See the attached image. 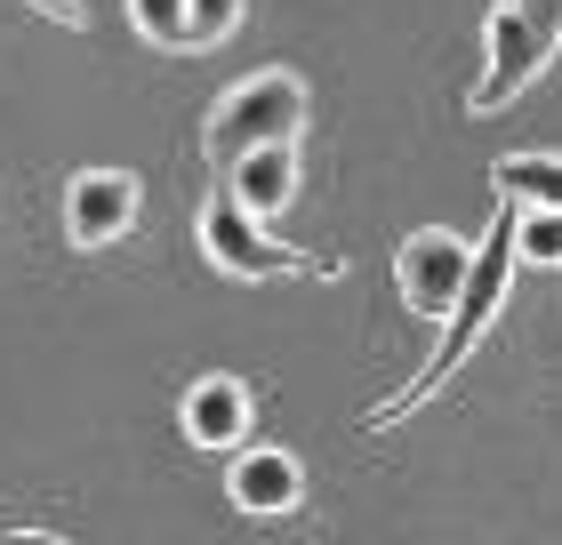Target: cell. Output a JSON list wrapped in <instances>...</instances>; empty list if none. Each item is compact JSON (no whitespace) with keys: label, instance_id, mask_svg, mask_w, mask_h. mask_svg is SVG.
Listing matches in <instances>:
<instances>
[{"label":"cell","instance_id":"cell-12","mask_svg":"<svg viewBox=\"0 0 562 545\" xmlns=\"http://www.w3.org/2000/svg\"><path fill=\"white\" fill-rule=\"evenodd\" d=\"M515 249H522V265H562V209H522Z\"/></svg>","mask_w":562,"mask_h":545},{"label":"cell","instance_id":"cell-1","mask_svg":"<svg viewBox=\"0 0 562 545\" xmlns=\"http://www.w3.org/2000/svg\"><path fill=\"white\" fill-rule=\"evenodd\" d=\"M515 225H522V209H515V201H498L491 232L474 241V281H467V297H458V314L442 321V345H434V361H426V370H418L411 385H402L394 401H378L370 418H362L370 433H386V425H402V418H411V409H426V401L442 394V385H450L458 370H467V361H474V345L491 337L498 305H506V281H515V265H522V249H515Z\"/></svg>","mask_w":562,"mask_h":545},{"label":"cell","instance_id":"cell-11","mask_svg":"<svg viewBox=\"0 0 562 545\" xmlns=\"http://www.w3.org/2000/svg\"><path fill=\"white\" fill-rule=\"evenodd\" d=\"M130 24L153 48H193V0H130Z\"/></svg>","mask_w":562,"mask_h":545},{"label":"cell","instance_id":"cell-5","mask_svg":"<svg viewBox=\"0 0 562 545\" xmlns=\"http://www.w3.org/2000/svg\"><path fill=\"white\" fill-rule=\"evenodd\" d=\"M467 281H474V241H458L450 225H418L394 257V289L418 321H450L458 297H467Z\"/></svg>","mask_w":562,"mask_h":545},{"label":"cell","instance_id":"cell-14","mask_svg":"<svg viewBox=\"0 0 562 545\" xmlns=\"http://www.w3.org/2000/svg\"><path fill=\"white\" fill-rule=\"evenodd\" d=\"M24 9H41V16H57V24H65V33H81V24H89V9H81V0H24Z\"/></svg>","mask_w":562,"mask_h":545},{"label":"cell","instance_id":"cell-3","mask_svg":"<svg viewBox=\"0 0 562 545\" xmlns=\"http://www.w3.org/2000/svg\"><path fill=\"white\" fill-rule=\"evenodd\" d=\"M562 48V0H498L482 24V81L467 89L474 113H498L539 81Z\"/></svg>","mask_w":562,"mask_h":545},{"label":"cell","instance_id":"cell-6","mask_svg":"<svg viewBox=\"0 0 562 545\" xmlns=\"http://www.w3.org/2000/svg\"><path fill=\"white\" fill-rule=\"evenodd\" d=\"M177 425H186L193 450H217V457H241L249 450V425H258V401H249V385L241 377H193L186 385V401H177Z\"/></svg>","mask_w":562,"mask_h":545},{"label":"cell","instance_id":"cell-9","mask_svg":"<svg viewBox=\"0 0 562 545\" xmlns=\"http://www.w3.org/2000/svg\"><path fill=\"white\" fill-rule=\"evenodd\" d=\"M297 185H305V161H297V145H266V152H249V161L234 169V177H225V193H234L241 201V209L249 217H273V209H290V201H297Z\"/></svg>","mask_w":562,"mask_h":545},{"label":"cell","instance_id":"cell-2","mask_svg":"<svg viewBox=\"0 0 562 545\" xmlns=\"http://www.w3.org/2000/svg\"><path fill=\"white\" fill-rule=\"evenodd\" d=\"M297 128H305V81L297 72H258V81H241V89H225L210 121H201V152H210V169L217 177H234L249 152H266V145H297Z\"/></svg>","mask_w":562,"mask_h":545},{"label":"cell","instance_id":"cell-4","mask_svg":"<svg viewBox=\"0 0 562 545\" xmlns=\"http://www.w3.org/2000/svg\"><path fill=\"white\" fill-rule=\"evenodd\" d=\"M201 257H210L217 273H234V281H281V273H322V281H338V265L329 257H305V249H281V241H266V225L241 209L234 193H210L201 201Z\"/></svg>","mask_w":562,"mask_h":545},{"label":"cell","instance_id":"cell-15","mask_svg":"<svg viewBox=\"0 0 562 545\" xmlns=\"http://www.w3.org/2000/svg\"><path fill=\"white\" fill-rule=\"evenodd\" d=\"M9 545H65V537H41V530H16Z\"/></svg>","mask_w":562,"mask_h":545},{"label":"cell","instance_id":"cell-13","mask_svg":"<svg viewBox=\"0 0 562 545\" xmlns=\"http://www.w3.org/2000/svg\"><path fill=\"white\" fill-rule=\"evenodd\" d=\"M241 16H249V0H193V48L234 41V33H241Z\"/></svg>","mask_w":562,"mask_h":545},{"label":"cell","instance_id":"cell-7","mask_svg":"<svg viewBox=\"0 0 562 545\" xmlns=\"http://www.w3.org/2000/svg\"><path fill=\"white\" fill-rule=\"evenodd\" d=\"M137 225V177L130 169H81L65 185V241L72 249H113Z\"/></svg>","mask_w":562,"mask_h":545},{"label":"cell","instance_id":"cell-10","mask_svg":"<svg viewBox=\"0 0 562 545\" xmlns=\"http://www.w3.org/2000/svg\"><path fill=\"white\" fill-rule=\"evenodd\" d=\"M491 185L515 209H562V152H506L491 169Z\"/></svg>","mask_w":562,"mask_h":545},{"label":"cell","instance_id":"cell-8","mask_svg":"<svg viewBox=\"0 0 562 545\" xmlns=\"http://www.w3.org/2000/svg\"><path fill=\"white\" fill-rule=\"evenodd\" d=\"M225 498H234L249 522H281V513L305 506V465L290 450H241L225 465Z\"/></svg>","mask_w":562,"mask_h":545}]
</instances>
